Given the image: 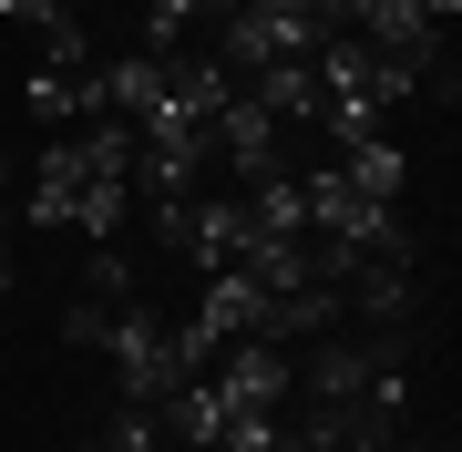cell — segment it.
I'll use <instances>...</instances> for the list:
<instances>
[{
	"label": "cell",
	"instance_id": "obj_1",
	"mask_svg": "<svg viewBox=\"0 0 462 452\" xmlns=\"http://www.w3.org/2000/svg\"><path fill=\"white\" fill-rule=\"evenodd\" d=\"M421 72H431V62H391V51H370V42H349V32H339V42H319V51H309L319 134H329V144H360V134H380V114L421 93Z\"/></svg>",
	"mask_w": 462,
	"mask_h": 452
},
{
	"label": "cell",
	"instance_id": "obj_2",
	"mask_svg": "<svg viewBox=\"0 0 462 452\" xmlns=\"http://www.w3.org/2000/svg\"><path fill=\"white\" fill-rule=\"evenodd\" d=\"M103 360H114V391L124 401H165V391H185L196 370H185L175 350V318H154V309H114V339H103Z\"/></svg>",
	"mask_w": 462,
	"mask_h": 452
},
{
	"label": "cell",
	"instance_id": "obj_3",
	"mask_svg": "<svg viewBox=\"0 0 462 452\" xmlns=\"http://www.w3.org/2000/svg\"><path fill=\"white\" fill-rule=\"evenodd\" d=\"M206 391L226 401V421L236 411H278L288 391H298V360L278 350V339H226V350L206 360Z\"/></svg>",
	"mask_w": 462,
	"mask_h": 452
},
{
	"label": "cell",
	"instance_id": "obj_4",
	"mask_svg": "<svg viewBox=\"0 0 462 452\" xmlns=\"http://www.w3.org/2000/svg\"><path fill=\"white\" fill-rule=\"evenodd\" d=\"M339 175L360 185L370 206H401V175H411V165H401V144H380V134H360V144H339Z\"/></svg>",
	"mask_w": 462,
	"mask_h": 452
},
{
	"label": "cell",
	"instance_id": "obj_5",
	"mask_svg": "<svg viewBox=\"0 0 462 452\" xmlns=\"http://www.w3.org/2000/svg\"><path fill=\"white\" fill-rule=\"evenodd\" d=\"M83 299H103V309H124V299H134V257L114 247V236L83 257Z\"/></svg>",
	"mask_w": 462,
	"mask_h": 452
},
{
	"label": "cell",
	"instance_id": "obj_6",
	"mask_svg": "<svg viewBox=\"0 0 462 452\" xmlns=\"http://www.w3.org/2000/svg\"><path fill=\"white\" fill-rule=\"evenodd\" d=\"M154 442H165V421H154L144 401H124V411H114V421H103V432H93L83 452H154Z\"/></svg>",
	"mask_w": 462,
	"mask_h": 452
},
{
	"label": "cell",
	"instance_id": "obj_7",
	"mask_svg": "<svg viewBox=\"0 0 462 452\" xmlns=\"http://www.w3.org/2000/svg\"><path fill=\"white\" fill-rule=\"evenodd\" d=\"M216 452H298V432H288L278 411H236L226 432H216Z\"/></svg>",
	"mask_w": 462,
	"mask_h": 452
},
{
	"label": "cell",
	"instance_id": "obj_8",
	"mask_svg": "<svg viewBox=\"0 0 462 452\" xmlns=\"http://www.w3.org/2000/svg\"><path fill=\"white\" fill-rule=\"evenodd\" d=\"M62 339H72V350H103V339H114V309H103V299L62 309Z\"/></svg>",
	"mask_w": 462,
	"mask_h": 452
},
{
	"label": "cell",
	"instance_id": "obj_9",
	"mask_svg": "<svg viewBox=\"0 0 462 452\" xmlns=\"http://www.w3.org/2000/svg\"><path fill=\"white\" fill-rule=\"evenodd\" d=\"M83 0H0V21H21V32H51V21H72Z\"/></svg>",
	"mask_w": 462,
	"mask_h": 452
},
{
	"label": "cell",
	"instance_id": "obj_10",
	"mask_svg": "<svg viewBox=\"0 0 462 452\" xmlns=\"http://www.w3.org/2000/svg\"><path fill=\"white\" fill-rule=\"evenodd\" d=\"M0 299H11V226H0Z\"/></svg>",
	"mask_w": 462,
	"mask_h": 452
},
{
	"label": "cell",
	"instance_id": "obj_11",
	"mask_svg": "<svg viewBox=\"0 0 462 452\" xmlns=\"http://www.w3.org/2000/svg\"><path fill=\"white\" fill-rule=\"evenodd\" d=\"M421 11H431V21H452V11H462V0H421Z\"/></svg>",
	"mask_w": 462,
	"mask_h": 452
}]
</instances>
